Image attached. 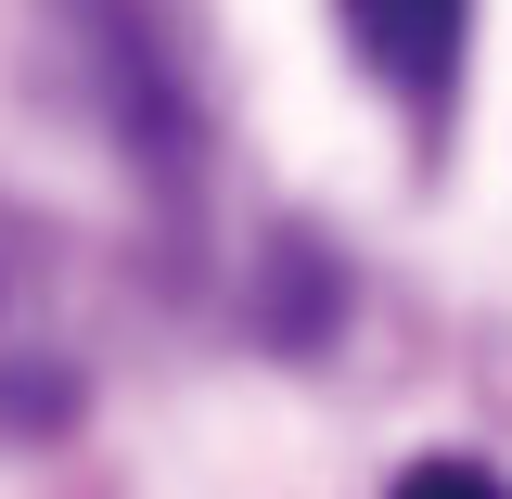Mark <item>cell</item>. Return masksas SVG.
Masks as SVG:
<instances>
[{
    "label": "cell",
    "instance_id": "6da1fadb",
    "mask_svg": "<svg viewBox=\"0 0 512 499\" xmlns=\"http://www.w3.org/2000/svg\"><path fill=\"white\" fill-rule=\"evenodd\" d=\"M64 39L90 64V103L116 128V154H141L154 180L180 192L192 154H205V116H192V64L167 39V13L154 0H64Z\"/></svg>",
    "mask_w": 512,
    "mask_h": 499
},
{
    "label": "cell",
    "instance_id": "3957f363",
    "mask_svg": "<svg viewBox=\"0 0 512 499\" xmlns=\"http://www.w3.org/2000/svg\"><path fill=\"white\" fill-rule=\"evenodd\" d=\"M333 13H346L359 64H372L397 103H448L461 39H474V0H333Z\"/></svg>",
    "mask_w": 512,
    "mask_h": 499
},
{
    "label": "cell",
    "instance_id": "7a4b0ae2",
    "mask_svg": "<svg viewBox=\"0 0 512 499\" xmlns=\"http://www.w3.org/2000/svg\"><path fill=\"white\" fill-rule=\"evenodd\" d=\"M77 346H64V244L0 205V436H64L77 423Z\"/></svg>",
    "mask_w": 512,
    "mask_h": 499
},
{
    "label": "cell",
    "instance_id": "277c9868",
    "mask_svg": "<svg viewBox=\"0 0 512 499\" xmlns=\"http://www.w3.org/2000/svg\"><path fill=\"white\" fill-rule=\"evenodd\" d=\"M384 499H512V487L487 474V461H410V474H397Z\"/></svg>",
    "mask_w": 512,
    "mask_h": 499
}]
</instances>
